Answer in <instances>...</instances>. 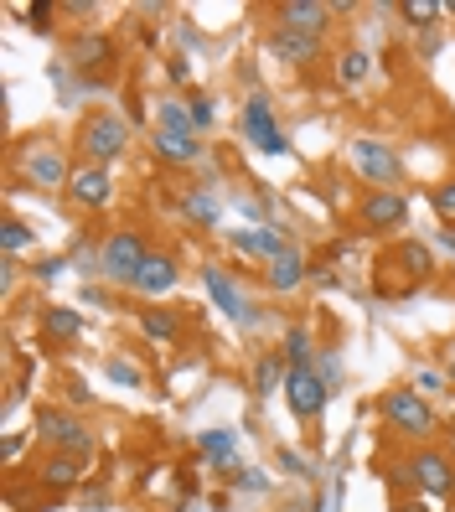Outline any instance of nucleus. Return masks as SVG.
I'll list each match as a JSON object with an SVG mask.
<instances>
[{
    "label": "nucleus",
    "mask_w": 455,
    "mask_h": 512,
    "mask_svg": "<svg viewBox=\"0 0 455 512\" xmlns=\"http://www.w3.org/2000/svg\"><path fill=\"white\" fill-rule=\"evenodd\" d=\"M130 150V119L119 114V109H94V114H83V125H78V156L83 166H114L119 156Z\"/></svg>",
    "instance_id": "obj_1"
},
{
    "label": "nucleus",
    "mask_w": 455,
    "mask_h": 512,
    "mask_svg": "<svg viewBox=\"0 0 455 512\" xmlns=\"http://www.w3.org/2000/svg\"><path fill=\"white\" fill-rule=\"evenodd\" d=\"M347 161H352V171L368 187H399L404 182V156L388 140H378V135H357L347 145Z\"/></svg>",
    "instance_id": "obj_2"
},
{
    "label": "nucleus",
    "mask_w": 455,
    "mask_h": 512,
    "mask_svg": "<svg viewBox=\"0 0 455 512\" xmlns=\"http://www.w3.org/2000/svg\"><path fill=\"white\" fill-rule=\"evenodd\" d=\"M378 414L409 440L435 435V409L424 404V394H414V388H388V394L378 399Z\"/></svg>",
    "instance_id": "obj_3"
},
{
    "label": "nucleus",
    "mask_w": 455,
    "mask_h": 512,
    "mask_svg": "<svg viewBox=\"0 0 455 512\" xmlns=\"http://www.w3.org/2000/svg\"><path fill=\"white\" fill-rule=\"evenodd\" d=\"M238 130H244V145H254L259 156H285V150H290V140H285V130H280V119H275V104H269L264 94H249V99H244Z\"/></svg>",
    "instance_id": "obj_4"
},
{
    "label": "nucleus",
    "mask_w": 455,
    "mask_h": 512,
    "mask_svg": "<svg viewBox=\"0 0 455 512\" xmlns=\"http://www.w3.org/2000/svg\"><path fill=\"white\" fill-rule=\"evenodd\" d=\"M409 218H414V202L399 187H373L357 202V223L368 233H399V228H409Z\"/></svg>",
    "instance_id": "obj_5"
},
{
    "label": "nucleus",
    "mask_w": 455,
    "mask_h": 512,
    "mask_svg": "<svg viewBox=\"0 0 455 512\" xmlns=\"http://www.w3.org/2000/svg\"><path fill=\"white\" fill-rule=\"evenodd\" d=\"M145 259H150V249L140 244V233L135 228H114L99 244V275H109L114 285H135Z\"/></svg>",
    "instance_id": "obj_6"
},
{
    "label": "nucleus",
    "mask_w": 455,
    "mask_h": 512,
    "mask_svg": "<svg viewBox=\"0 0 455 512\" xmlns=\"http://www.w3.org/2000/svg\"><path fill=\"white\" fill-rule=\"evenodd\" d=\"M326 399H331V383L311 363H290V373H285V404H290V414L300 419V425L321 419L326 414Z\"/></svg>",
    "instance_id": "obj_7"
},
{
    "label": "nucleus",
    "mask_w": 455,
    "mask_h": 512,
    "mask_svg": "<svg viewBox=\"0 0 455 512\" xmlns=\"http://www.w3.org/2000/svg\"><path fill=\"white\" fill-rule=\"evenodd\" d=\"M404 476L414 481V487L424 497H435V502H455V461L445 456V450H414Z\"/></svg>",
    "instance_id": "obj_8"
},
{
    "label": "nucleus",
    "mask_w": 455,
    "mask_h": 512,
    "mask_svg": "<svg viewBox=\"0 0 455 512\" xmlns=\"http://www.w3.org/2000/svg\"><path fill=\"white\" fill-rule=\"evenodd\" d=\"M32 435L37 440H47V445H57L63 456H83L88 461V450H94V435H88L73 414H63V409H37V419H32Z\"/></svg>",
    "instance_id": "obj_9"
},
{
    "label": "nucleus",
    "mask_w": 455,
    "mask_h": 512,
    "mask_svg": "<svg viewBox=\"0 0 455 512\" xmlns=\"http://www.w3.org/2000/svg\"><path fill=\"white\" fill-rule=\"evenodd\" d=\"M202 290L212 295V306H218L228 321H238V326H254V321H259V311L249 306L244 285H238L223 264H202Z\"/></svg>",
    "instance_id": "obj_10"
},
{
    "label": "nucleus",
    "mask_w": 455,
    "mask_h": 512,
    "mask_svg": "<svg viewBox=\"0 0 455 512\" xmlns=\"http://www.w3.org/2000/svg\"><path fill=\"white\" fill-rule=\"evenodd\" d=\"M21 171H26V182H37V187H47V192H57V187L68 192V182H73V171H68V156H63V150H57L52 140H37V145H26V156H21Z\"/></svg>",
    "instance_id": "obj_11"
},
{
    "label": "nucleus",
    "mask_w": 455,
    "mask_h": 512,
    "mask_svg": "<svg viewBox=\"0 0 455 512\" xmlns=\"http://www.w3.org/2000/svg\"><path fill=\"white\" fill-rule=\"evenodd\" d=\"M331 11L326 0H280L275 6V26H290V32H306V37H321L326 42V32H331Z\"/></svg>",
    "instance_id": "obj_12"
},
{
    "label": "nucleus",
    "mask_w": 455,
    "mask_h": 512,
    "mask_svg": "<svg viewBox=\"0 0 455 512\" xmlns=\"http://www.w3.org/2000/svg\"><path fill=\"white\" fill-rule=\"evenodd\" d=\"M264 52L275 57V63L306 68V63H321V37L290 32V26H269V37H264Z\"/></svg>",
    "instance_id": "obj_13"
},
{
    "label": "nucleus",
    "mask_w": 455,
    "mask_h": 512,
    "mask_svg": "<svg viewBox=\"0 0 455 512\" xmlns=\"http://www.w3.org/2000/svg\"><path fill=\"white\" fill-rule=\"evenodd\" d=\"M114 57H119V47H114L104 32H83V37L68 42V68H73V73H104Z\"/></svg>",
    "instance_id": "obj_14"
},
{
    "label": "nucleus",
    "mask_w": 455,
    "mask_h": 512,
    "mask_svg": "<svg viewBox=\"0 0 455 512\" xmlns=\"http://www.w3.org/2000/svg\"><path fill=\"white\" fill-rule=\"evenodd\" d=\"M176 280H181V269H176V259L171 254H150L145 264H140V275H135V295H145V300H161V295H171L176 290Z\"/></svg>",
    "instance_id": "obj_15"
},
{
    "label": "nucleus",
    "mask_w": 455,
    "mask_h": 512,
    "mask_svg": "<svg viewBox=\"0 0 455 512\" xmlns=\"http://www.w3.org/2000/svg\"><path fill=\"white\" fill-rule=\"evenodd\" d=\"M68 197H73L78 207H109V197H114V176H109L104 166H78V171H73V182H68Z\"/></svg>",
    "instance_id": "obj_16"
},
{
    "label": "nucleus",
    "mask_w": 455,
    "mask_h": 512,
    "mask_svg": "<svg viewBox=\"0 0 455 512\" xmlns=\"http://www.w3.org/2000/svg\"><path fill=\"white\" fill-rule=\"evenodd\" d=\"M228 244L244 254V259H275V254H285V233H280L275 223H259V228L228 233Z\"/></svg>",
    "instance_id": "obj_17"
},
{
    "label": "nucleus",
    "mask_w": 455,
    "mask_h": 512,
    "mask_svg": "<svg viewBox=\"0 0 455 512\" xmlns=\"http://www.w3.org/2000/svg\"><path fill=\"white\" fill-rule=\"evenodd\" d=\"M269 290H280V295H290V290H300L311 280V269H306V254H300L295 244H285V254H275L269 259Z\"/></svg>",
    "instance_id": "obj_18"
},
{
    "label": "nucleus",
    "mask_w": 455,
    "mask_h": 512,
    "mask_svg": "<svg viewBox=\"0 0 455 512\" xmlns=\"http://www.w3.org/2000/svg\"><path fill=\"white\" fill-rule=\"evenodd\" d=\"M150 150H156V161H166V166H192V161H202V140H197V135L150 130Z\"/></svg>",
    "instance_id": "obj_19"
},
{
    "label": "nucleus",
    "mask_w": 455,
    "mask_h": 512,
    "mask_svg": "<svg viewBox=\"0 0 455 512\" xmlns=\"http://www.w3.org/2000/svg\"><path fill=\"white\" fill-rule=\"evenodd\" d=\"M37 481H42V487H52V492H68V487H78V481H83V456H63V450H57L52 461H42Z\"/></svg>",
    "instance_id": "obj_20"
},
{
    "label": "nucleus",
    "mask_w": 455,
    "mask_h": 512,
    "mask_svg": "<svg viewBox=\"0 0 455 512\" xmlns=\"http://www.w3.org/2000/svg\"><path fill=\"white\" fill-rule=\"evenodd\" d=\"M285 373H290V357H285V352H259V363H254V394H259V399L280 394Z\"/></svg>",
    "instance_id": "obj_21"
},
{
    "label": "nucleus",
    "mask_w": 455,
    "mask_h": 512,
    "mask_svg": "<svg viewBox=\"0 0 455 512\" xmlns=\"http://www.w3.org/2000/svg\"><path fill=\"white\" fill-rule=\"evenodd\" d=\"M42 331L52 342H78L83 337V311H73V306H42Z\"/></svg>",
    "instance_id": "obj_22"
},
{
    "label": "nucleus",
    "mask_w": 455,
    "mask_h": 512,
    "mask_svg": "<svg viewBox=\"0 0 455 512\" xmlns=\"http://www.w3.org/2000/svg\"><path fill=\"white\" fill-rule=\"evenodd\" d=\"M393 264H399L409 280H430V275H435V254L424 249L419 238H404V244L393 249Z\"/></svg>",
    "instance_id": "obj_23"
},
{
    "label": "nucleus",
    "mask_w": 455,
    "mask_h": 512,
    "mask_svg": "<svg viewBox=\"0 0 455 512\" xmlns=\"http://www.w3.org/2000/svg\"><path fill=\"white\" fill-rule=\"evenodd\" d=\"M181 213H187L192 223H202V228H218V218H223V202L212 197V192H202V187H192L187 197H181Z\"/></svg>",
    "instance_id": "obj_24"
},
{
    "label": "nucleus",
    "mask_w": 455,
    "mask_h": 512,
    "mask_svg": "<svg viewBox=\"0 0 455 512\" xmlns=\"http://www.w3.org/2000/svg\"><path fill=\"white\" fill-rule=\"evenodd\" d=\"M140 331H145L150 342H176V337H181V316H176V311H166V306L140 311Z\"/></svg>",
    "instance_id": "obj_25"
},
{
    "label": "nucleus",
    "mask_w": 455,
    "mask_h": 512,
    "mask_svg": "<svg viewBox=\"0 0 455 512\" xmlns=\"http://www.w3.org/2000/svg\"><path fill=\"white\" fill-rule=\"evenodd\" d=\"M197 450H202V461L228 466L233 450H238V440H233V430H202V435H197Z\"/></svg>",
    "instance_id": "obj_26"
},
{
    "label": "nucleus",
    "mask_w": 455,
    "mask_h": 512,
    "mask_svg": "<svg viewBox=\"0 0 455 512\" xmlns=\"http://www.w3.org/2000/svg\"><path fill=\"white\" fill-rule=\"evenodd\" d=\"M368 68H373V57L362 52V47H342V57H337V83H342V88H357L362 78H368Z\"/></svg>",
    "instance_id": "obj_27"
},
{
    "label": "nucleus",
    "mask_w": 455,
    "mask_h": 512,
    "mask_svg": "<svg viewBox=\"0 0 455 512\" xmlns=\"http://www.w3.org/2000/svg\"><path fill=\"white\" fill-rule=\"evenodd\" d=\"M156 130H166V135H197L192 109H181V99H161V109H156Z\"/></svg>",
    "instance_id": "obj_28"
},
{
    "label": "nucleus",
    "mask_w": 455,
    "mask_h": 512,
    "mask_svg": "<svg viewBox=\"0 0 455 512\" xmlns=\"http://www.w3.org/2000/svg\"><path fill=\"white\" fill-rule=\"evenodd\" d=\"M32 228H26L21 218H6V223H0V244H6V259H16L21 249H32Z\"/></svg>",
    "instance_id": "obj_29"
},
{
    "label": "nucleus",
    "mask_w": 455,
    "mask_h": 512,
    "mask_svg": "<svg viewBox=\"0 0 455 512\" xmlns=\"http://www.w3.org/2000/svg\"><path fill=\"white\" fill-rule=\"evenodd\" d=\"M399 16H404L409 26H435V16H445V6H440V0H404Z\"/></svg>",
    "instance_id": "obj_30"
},
{
    "label": "nucleus",
    "mask_w": 455,
    "mask_h": 512,
    "mask_svg": "<svg viewBox=\"0 0 455 512\" xmlns=\"http://www.w3.org/2000/svg\"><path fill=\"white\" fill-rule=\"evenodd\" d=\"M280 352L290 357V363H311V331H306V326H285Z\"/></svg>",
    "instance_id": "obj_31"
},
{
    "label": "nucleus",
    "mask_w": 455,
    "mask_h": 512,
    "mask_svg": "<svg viewBox=\"0 0 455 512\" xmlns=\"http://www.w3.org/2000/svg\"><path fill=\"white\" fill-rule=\"evenodd\" d=\"M104 373H109L119 388H140V383H145V373L130 363V357H109V363H104Z\"/></svg>",
    "instance_id": "obj_32"
},
{
    "label": "nucleus",
    "mask_w": 455,
    "mask_h": 512,
    "mask_svg": "<svg viewBox=\"0 0 455 512\" xmlns=\"http://www.w3.org/2000/svg\"><path fill=\"white\" fill-rule=\"evenodd\" d=\"M187 109H192V125H197V135L212 125V119H218V109H212V94H192V99H187Z\"/></svg>",
    "instance_id": "obj_33"
},
{
    "label": "nucleus",
    "mask_w": 455,
    "mask_h": 512,
    "mask_svg": "<svg viewBox=\"0 0 455 512\" xmlns=\"http://www.w3.org/2000/svg\"><path fill=\"white\" fill-rule=\"evenodd\" d=\"M52 16H57V6H47V0H42V6H26V26H32V32H52Z\"/></svg>",
    "instance_id": "obj_34"
},
{
    "label": "nucleus",
    "mask_w": 455,
    "mask_h": 512,
    "mask_svg": "<svg viewBox=\"0 0 455 512\" xmlns=\"http://www.w3.org/2000/svg\"><path fill=\"white\" fill-rule=\"evenodd\" d=\"M430 202H435V213H440V218H455V182L435 187V192H430Z\"/></svg>",
    "instance_id": "obj_35"
},
{
    "label": "nucleus",
    "mask_w": 455,
    "mask_h": 512,
    "mask_svg": "<svg viewBox=\"0 0 455 512\" xmlns=\"http://www.w3.org/2000/svg\"><path fill=\"white\" fill-rule=\"evenodd\" d=\"M233 487H249V492H269V481H264V471H238V476H233Z\"/></svg>",
    "instance_id": "obj_36"
},
{
    "label": "nucleus",
    "mask_w": 455,
    "mask_h": 512,
    "mask_svg": "<svg viewBox=\"0 0 455 512\" xmlns=\"http://www.w3.org/2000/svg\"><path fill=\"white\" fill-rule=\"evenodd\" d=\"M280 466H285L290 476H311V466H306V461H300V456H295V450H280Z\"/></svg>",
    "instance_id": "obj_37"
},
{
    "label": "nucleus",
    "mask_w": 455,
    "mask_h": 512,
    "mask_svg": "<svg viewBox=\"0 0 455 512\" xmlns=\"http://www.w3.org/2000/svg\"><path fill=\"white\" fill-rule=\"evenodd\" d=\"M166 73H171L176 83H187V73H192V68H187V57H166Z\"/></svg>",
    "instance_id": "obj_38"
},
{
    "label": "nucleus",
    "mask_w": 455,
    "mask_h": 512,
    "mask_svg": "<svg viewBox=\"0 0 455 512\" xmlns=\"http://www.w3.org/2000/svg\"><path fill=\"white\" fill-rule=\"evenodd\" d=\"M57 275H63V259H42L37 264V280H57Z\"/></svg>",
    "instance_id": "obj_39"
},
{
    "label": "nucleus",
    "mask_w": 455,
    "mask_h": 512,
    "mask_svg": "<svg viewBox=\"0 0 455 512\" xmlns=\"http://www.w3.org/2000/svg\"><path fill=\"white\" fill-rule=\"evenodd\" d=\"M21 450H26V435H6V461H16Z\"/></svg>",
    "instance_id": "obj_40"
},
{
    "label": "nucleus",
    "mask_w": 455,
    "mask_h": 512,
    "mask_svg": "<svg viewBox=\"0 0 455 512\" xmlns=\"http://www.w3.org/2000/svg\"><path fill=\"white\" fill-rule=\"evenodd\" d=\"M440 249H450V254H455V233H440Z\"/></svg>",
    "instance_id": "obj_41"
},
{
    "label": "nucleus",
    "mask_w": 455,
    "mask_h": 512,
    "mask_svg": "<svg viewBox=\"0 0 455 512\" xmlns=\"http://www.w3.org/2000/svg\"><path fill=\"white\" fill-rule=\"evenodd\" d=\"M445 357H450V378H455V342H450V347H445Z\"/></svg>",
    "instance_id": "obj_42"
},
{
    "label": "nucleus",
    "mask_w": 455,
    "mask_h": 512,
    "mask_svg": "<svg viewBox=\"0 0 455 512\" xmlns=\"http://www.w3.org/2000/svg\"><path fill=\"white\" fill-rule=\"evenodd\" d=\"M445 16H455V0H450V6H445Z\"/></svg>",
    "instance_id": "obj_43"
},
{
    "label": "nucleus",
    "mask_w": 455,
    "mask_h": 512,
    "mask_svg": "<svg viewBox=\"0 0 455 512\" xmlns=\"http://www.w3.org/2000/svg\"><path fill=\"white\" fill-rule=\"evenodd\" d=\"M399 512H424V507H399Z\"/></svg>",
    "instance_id": "obj_44"
}]
</instances>
